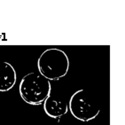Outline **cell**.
<instances>
[{
    "label": "cell",
    "mask_w": 125,
    "mask_h": 125,
    "mask_svg": "<svg viewBox=\"0 0 125 125\" xmlns=\"http://www.w3.org/2000/svg\"><path fill=\"white\" fill-rule=\"evenodd\" d=\"M43 110L49 117L56 119L67 113L68 105L65 99H57L50 95L43 102Z\"/></svg>",
    "instance_id": "277c9868"
},
{
    "label": "cell",
    "mask_w": 125,
    "mask_h": 125,
    "mask_svg": "<svg viewBox=\"0 0 125 125\" xmlns=\"http://www.w3.org/2000/svg\"><path fill=\"white\" fill-rule=\"evenodd\" d=\"M69 65L67 53L58 48L46 49L37 60L39 74L49 81H55L65 76Z\"/></svg>",
    "instance_id": "6da1fadb"
},
{
    "label": "cell",
    "mask_w": 125,
    "mask_h": 125,
    "mask_svg": "<svg viewBox=\"0 0 125 125\" xmlns=\"http://www.w3.org/2000/svg\"><path fill=\"white\" fill-rule=\"evenodd\" d=\"M68 109L71 115L81 122L93 120L100 112L96 101L85 90H78L71 96L68 102Z\"/></svg>",
    "instance_id": "3957f363"
},
{
    "label": "cell",
    "mask_w": 125,
    "mask_h": 125,
    "mask_svg": "<svg viewBox=\"0 0 125 125\" xmlns=\"http://www.w3.org/2000/svg\"><path fill=\"white\" fill-rule=\"evenodd\" d=\"M51 91L50 81L36 72L29 73L23 76L19 86L21 99L32 106L43 104L51 95Z\"/></svg>",
    "instance_id": "7a4b0ae2"
},
{
    "label": "cell",
    "mask_w": 125,
    "mask_h": 125,
    "mask_svg": "<svg viewBox=\"0 0 125 125\" xmlns=\"http://www.w3.org/2000/svg\"><path fill=\"white\" fill-rule=\"evenodd\" d=\"M17 81L16 70L12 64L0 62V92H8L14 86Z\"/></svg>",
    "instance_id": "5b68a950"
}]
</instances>
